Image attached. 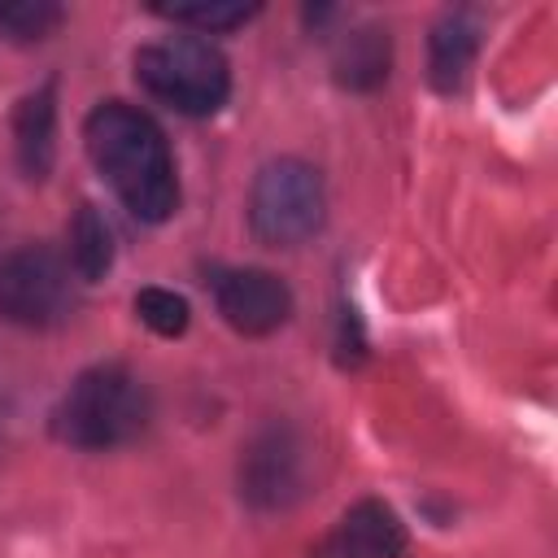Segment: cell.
Segmentation results:
<instances>
[{
  "instance_id": "cell-1",
  "label": "cell",
  "mask_w": 558,
  "mask_h": 558,
  "mask_svg": "<svg viewBox=\"0 0 558 558\" xmlns=\"http://www.w3.org/2000/svg\"><path fill=\"white\" fill-rule=\"evenodd\" d=\"M83 144L100 179L140 222H166L179 209L174 153L140 105L100 100L83 122Z\"/></svg>"
},
{
  "instance_id": "cell-2",
  "label": "cell",
  "mask_w": 558,
  "mask_h": 558,
  "mask_svg": "<svg viewBox=\"0 0 558 558\" xmlns=\"http://www.w3.org/2000/svg\"><path fill=\"white\" fill-rule=\"evenodd\" d=\"M153 418L148 388L140 375H131L122 362H96L70 379V388L57 397L48 427L61 445L83 453H105L131 445Z\"/></svg>"
},
{
  "instance_id": "cell-3",
  "label": "cell",
  "mask_w": 558,
  "mask_h": 558,
  "mask_svg": "<svg viewBox=\"0 0 558 558\" xmlns=\"http://www.w3.org/2000/svg\"><path fill=\"white\" fill-rule=\"evenodd\" d=\"M131 70L153 100L187 118H209L231 96L227 57L201 35H170V39L140 44L131 57Z\"/></svg>"
},
{
  "instance_id": "cell-4",
  "label": "cell",
  "mask_w": 558,
  "mask_h": 558,
  "mask_svg": "<svg viewBox=\"0 0 558 558\" xmlns=\"http://www.w3.org/2000/svg\"><path fill=\"white\" fill-rule=\"evenodd\" d=\"M327 187L318 166L301 157H270L248 187V227L266 248H301L323 231Z\"/></svg>"
},
{
  "instance_id": "cell-5",
  "label": "cell",
  "mask_w": 558,
  "mask_h": 558,
  "mask_svg": "<svg viewBox=\"0 0 558 558\" xmlns=\"http://www.w3.org/2000/svg\"><path fill=\"white\" fill-rule=\"evenodd\" d=\"M235 484H240V501L257 514H279V510L296 506L305 497V484H310L305 436L283 418L253 432V440L240 449Z\"/></svg>"
},
{
  "instance_id": "cell-6",
  "label": "cell",
  "mask_w": 558,
  "mask_h": 558,
  "mask_svg": "<svg viewBox=\"0 0 558 558\" xmlns=\"http://www.w3.org/2000/svg\"><path fill=\"white\" fill-rule=\"evenodd\" d=\"M74 310L70 262L44 244H22L0 257V318L44 331Z\"/></svg>"
},
{
  "instance_id": "cell-7",
  "label": "cell",
  "mask_w": 558,
  "mask_h": 558,
  "mask_svg": "<svg viewBox=\"0 0 558 558\" xmlns=\"http://www.w3.org/2000/svg\"><path fill=\"white\" fill-rule=\"evenodd\" d=\"M214 305L222 323L240 336H270L292 318V288L262 266H227L214 270Z\"/></svg>"
},
{
  "instance_id": "cell-8",
  "label": "cell",
  "mask_w": 558,
  "mask_h": 558,
  "mask_svg": "<svg viewBox=\"0 0 558 558\" xmlns=\"http://www.w3.org/2000/svg\"><path fill=\"white\" fill-rule=\"evenodd\" d=\"M405 545L401 514L379 497H362L310 545V558H405Z\"/></svg>"
},
{
  "instance_id": "cell-9",
  "label": "cell",
  "mask_w": 558,
  "mask_h": 558,
  "mask_svg": "<svg viewBox=\"0 0 558 558\" xmlns=\"http://www.w3.org/2000/svg\"><path fill=\"white\" fill-rule=\"evenodd\" d=\"M13 153L31 183L52 174L57 161V78H44L13 109Z\"/></svg>"
},
{
  "instance_id": "cell-10",
  "label": "cell",
  "mask_w": 558,
  "mask_h": 558,
  "mask_svg": "<svg viewBox=\"0 0 558 558\" xmlns=\"http://www.w3.org/2000/svg\"><path fill=\"white\" fill-rule=\"evenodd\" d=\"M484 22L475 9H445L427 35V78L436 92L453 96L466 83V70L480 52Z\"/></svg>"
},
{
  "instance_id": "cell-11",
  "label": "cell",
  "mask_w": 558,
  "mask_h": 558,
  "mask_svg": "<svg viewBox=\"0 0 558 558\" xmlns=\"http://www.w3.org/2000/svg\"><path fill=\"white\" fill-rule=\"evenodd\" d=\"M388 61H392V44H388V31L384 26H357L349 31L340 44H336V57H331V70H336V83L349 87V92H371L388 78Z\"/></svg>"
},
{
  "instance_id": "cell-12",
  "label": "cell",
  "mask_w": 558,
  "mask_h": 558,
  "mask_svg": "<svg viewBox=\"0 0 558 558\" xmlns=\"http://www.w3.org/2000/svg\"><path fill=\"white\" fill-rule=\"evenodd\" d=\"M65 244H70V270H74V279L100 283L113 270V253H118L113 248V231H109L105 214L92 201H83L74 209V218L65 227Z\"/></svg>"
},
{
  "instance_id": "cell-13",
  "label": "cell",
  "mask_w": 558,
  "mask_h": 558,
  "mask_svg": "<svg viewBox=\"0 0 558 558\" xmlns=\"http://www.w3.org/2000/svg\"><path fill=\"white\" fill-rule=\"evenodd\" d=\"M157 17L174 22V26H192L201 35H218V31H235L244 22H253L262 13V4H157Z\"/></svg>"
},
{
  "instance_id": "cell-14",
  "label": "cell",
  "mask_w": 558,
  "mask_h": 558,
  "mask_svg": "<svg viewBox=\"0 0 558 558\" xmlns=\"http://www.w3.org/2000/svg\"><path fill=\"white\" fill-rule=\"evenodd\" d=\"M135 314H140V323H144L148 331H157V336H166V340L183 336L187 323H192V305H187L174 288H157V283L135 292Z\"/></svg>"
},
{
  "instance_id": "cell-15",
  "label": "cell",
  "mask_w": 558,
  "mask_h": 558,
  "mask_svg": "<svg viewBox=\"0 0 558 558\" xmlns=\"http://www.w3.org/2000/svg\"><path fill=\"white\" fill-rule=\"evenodd\" d=\"M61 4L48 0H22V4H0V31H9L13 39H44L48 31L61 26Z\"/></svg>"
}]
</instances>
